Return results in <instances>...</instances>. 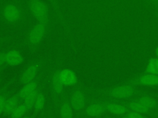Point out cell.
<instances>
[{
    "label": "cell",
    "mask_w": 158,
    "mask_h": 118,
    "mask_svg": "<svg viewBox=\"0 0 158 118\" xmlns=\"http://www.w3.org/2000/svg\"><path fill=\"white\" fill-rule=\"evenodd\" d=\"M28 8L37 22L48 25L49 23V8L46 3L42 0H28Z\"/></svg>",
    "instance_id": "cell-1"
},
{
    "label": "cell",
    "mask_w": 158,
    "mask_h": 118,
    "mask_svg": "<svg viewBox=\"0 0 158 118\" xmlns=\"http://www.w3.org/2000/svg\"><path fill=\"white\" fill-rule=\"evenodd\" d=\"M105 93L108 95L115 98H127L139 93L135 86L129 84L117 85L107 89Z\"/></svg>",
    "instance_id": "cell-2"
},
{
    "label": "cell",
    "mask_w": 158,
    "mask_h": 118,
    "mask_svg": "<svg viewBox=\"0 0 158 118\" xmlns=\"http://www.w3.org/2000/svg\"><path fill=\"white\" fill-rule=\"evenodd\" d=\"M47 25L37 22L30 30L28 34V41L33 46L39 45L43 41L46 32Z\"/></svg>",
    "instance_id": "cell-3"
},
{
    "label": "cell",
    "mask_w": 158,
    "mask_h": 118,
    "mask_svg": "<svg viewBox=\"0 0 158 118\" xmlns=\"http://www.w3.org/2000/svg\"><path fill=\"white\" fill-rule=\"evenodd\" d=\"M126 83L136 86L144 87H155L158 86V75L143 73L136 77H135Z\"/></svg>",
    "instance_id": "cell-4"
},
{
    "label": "cell",
    "mask_w": 158,
    "mask_h": 118,
    "mask_svg": "<svg viewBox=\"0 0 158 118\" xmlns=\"http://www.w3.org/2000/svg\"><path fill=\"white\" fill-rule=\"evenodd\" d=\"M2 15L6 22L9 23H15L21 18L20 9L15 4L8 3L4 6L2 11Z\"/></svg>",
    "instance_id": "cell-5"
},
{
    "label": "cell",
    "mask_w": 158,
    "mask_h": 118,
    "mask_svg": "<svg viewBox=\"0 0 158 118\" xmlns=\"http://www.w3.org/2000/svg\"><path fill=\"white\" fill-rule=\"evenodd\" d=\"M40 69L39 63H33L28 66L22 73L19 81L22 84H26L35 81Z\"/></svg>",
    "instance_id": "cell-6"
},
{
    "label": "cell",
    "mask_w": 158,
    "mask_h": 118,
    "mask_svg": "<svg viewBox=\"0 0 158 118\" xmlns=\"http://www.w3.org/2000/svg\"><path fill=\"white\" fill-rule=\"evenodd\" d=\"M59 76L64 86H73L77 83V76L70 69H59Z\"/></svg>",
    "instance_id": "cell-7"
},
{
    "label": "cell",
    "mask_w": 158,
    "mask_h": 118,
    "mask_svg": "<svg viewBox=\"0 0 158 118\" xmlns=\"http://www.w3.org/2000/svg\"><path fill=\"white\" fill-rule=\"evenodd\" d=\"M23 55L17 50H10L6 52V63L10 66H19L23 62Z\"/></svg>",
    "instance_id": "cell-8"
},
{
    "label": "cell",
    "mask_w": 158,
    "mask_h": 118,
    "mask_svg": "<svg viewBox=\"0 0 158 118\" xmlns=\"http://www.w3.org/2000/svg\"><path fill=\"white\" fill-rule=\"evenodd\" d=\"M70 104L75 111L81 110L85 105V96L80 90L74 91L71 96Z\"/></svg>",
    "instance_id": "cell-9"
},
{
    "label": "cell",
    "mask_w": 158,
    "mask_h": 118,
    "mask_svg": "<svg viewBox=\"0 0 158 118\" xmlns=\"http://www.w3.org/2000/svg\"><path fill=\"white\" fill-rule=\"evenodd\" d=\"M51 83L54 93L57 95L61 94L64 90V85L60 78L59 69L53 73L51 78Z\"/></svg>",
    "instance_id": "cell-10"
},
{
    "label": "cell",
    "mask_w": 158,
    "mask_h": 118,
    "mask_svg": "<svg viewBox=\"0 0 158 118\" xmlns=\"http://www.w3.org/2000/svg\"><path fill=\"white\" fill-rule=\"evenodd\" d=\"M38 83L36 81L23 85V87L20 89L17 95L19 98L23 100L28 95L37 90Z\"/></svg>",
    "instance_id": "cell-11"
},
{
    "label": "cell",
    "mask_w": 158,
    "mask_h": 118,
    "mask_svg": "<svg viewBox=\"0 0 158 118\" xmlns=\"http://www.w3.org/2000/svg\"><path fill=\"white\" fill-rule=\"evenodd\" d=\"M104 106L107 111L115 115L125 114L128 111L127 107L125 106L115 103H106L104 104Z\"/></svg>",
    "instance_id": "cell-12"
},
{
    "label": "cell",
    "mask_w": 158,
    "mask_h": 118,
    "mask_svg": "<svg viewBox=\"0 0 158 118\" xmlns=\"http://www.w3.org/2000/svg\"><path fill=\"white\" fill-rule=\"evenodd\" d=\"M105 110L104 104L101 103H93L86 108L85 112L89 116L96 117L101 115Z\"/></svg>",
    "instance_id": "cell-13"
},
{
    "label": "cell",
    "mask_w": 158,
    "mask_h": 118,
    "mask_svg": "<svg viewBox=\"0 0 158 118\" xmlns=\"http://www.w3.org/2000/svg\"><path fill=\"white\" fill-rule=\"evenodd\" d=\"M19 96L18 95H13L10 98H7L4 108L3 113L5 115H9L14 110V109L18 106L19 102Z\"/></svg>",
    "instance_id": "cell-14"
},
{
    "label": "cell",
    "mask_w": 158,
    "mask_h": 118,
    "mask_svg": "<svg viewBox=\"0 0 158 118\" xmlns=\"http://www.w3.org/2000/svg\"><path fill=\"white\" fill-rule=\"evenodd\" d=\"M143 73L158 75V57H151L149 59Z\"/></svg>",
    "instance_id": "cell-15"
},
{
    "label": "cell",
    "mask_w": 158,
    "mask_h": 118,
    "mask_svg": "<svg viewBox=\"0 0 158 118\" xmlns=\"http://www.w3.org/2000/svg\"><path fill=\"white\" fill-rule=\"evenodd\" d=\"M128 107L132 110V111L140 113L146 114L149 111V109L146 108L143 104H142L138 100L133 101L128 104Z\"/></svg>",
    "instance_id": "cell-16"
},
{
    "label": "cell",
    "mask_w": 158,
    "mask_h": 118,
    "mask_svg": "<svg viewBox=\"0 0 158 118\" xmlns=\"http://www.w3.org/2000/svg\"><path fill=\"white\" fill-rule=\"evenodd\" d=\"M138 100L149 109L156 108L158 104L157 100L149 95H143Z\"/></svg>",
    "instance_id": "cell-17"
},
{
    "label": "cell",
    "mask_w": 158,
    "mask_h": 118,
    "mask_svg": "<svg viewBox=\"0 0 158 118\" xmlns=\"http://www.w3.org/2000/svg\"><path fill=\"white\" fill-rule=\"evenodd\" d=\"M71 104L68 102H64L60 106V118H73V112Z\"/></svg>",
    "instance_id": "cell-18"
},
{
    "label": "cell",
    "mask_w": 158,
    "mask_h": 118,
    "mask_svg": "<svg viewBox=\"0 0 158 118\" xmlns=\"http://www.w3.org/2000/svg\"><path fill=\"white\" fill-rule=\"evenodd\" d=\"M38 93L39 92H38V90H36L34 91L33 92H32L31 93H30V95H28L27 96H26L23 99V100H24L23 103L26 106L28 111L33 108V106L35 103V101H36V99Z\"/></svg>",
    "instance_id": "cell-19"
},
{
    "label": "cell",
    "mask_w": 158,
    "mask_h": 118,
    "mask_svg": "<svg viewBox=\"0 0 158 118\" xmlns=\"http://www.w3.org/2000/svg\"><path fill=\"white\" fill-rule=\"evenodd\" d=\"M27 111L28 109L24 103L19 104L10 114V118H22Z\"/></svg>",
    "instance_id": "cell-20"
},
{
    "label": "cell",
    "mask_w": 158,
    "mask_h": 118,
    "mask_svg": "<svg viewBox=\"0 0 158 118\" xmlns=\"http://www.w3.org/2000/svg\"><path fill=\"white\" fill-rule=\"evenodd\" d=\"M45 104V97L43 93H38V96L36 97L35 103L33 106V109L35 112H38L41 111Z\"/></svg>",
    "instance_id": "cell-21"
},
{
    "label": "cell",
    "mask_w": 158,
    "mask_h": 118,
    "mask_svg": "<svg viewBox=\"0 0 158 118\" xmlns=\"http://www.w3.org/2000/svg\"><path fill=\"white\" fill-rule=\"evenodd\" d=\"M154 10L155 15H158V0H146Z\"/></svg>",
    "instance_id": "cell-22"
},
{
    "label": "cell",
    "mask_w": 158,
    "mask_h": 118,
    "mask_svg": "<svg viewBox=\"0 0 158 118\" xmlns=\"http://www.w3.org/2000/svg\"><path fill=\"white\" fill-rule=\"evenodd\" d=\"M122 118H145L141 114L131 111L127 114Z\"/></svg>",
    "instance_id": "cell-23"
},
{
    "label": "cell",
    "mask_w": 158,
    "mask_h": 118,
    "mask_svg": "<svg viewBox=\"0 0 158 118\" xmlns=\"http://www.w3.org/2000/svg\"><path fill=\"white\" fill-rule=\"evenodd\" d=\"M7 99L4 94H0V115L3 112L4 105Z\"/></svg>",
    "instance_id": "cell-24"
},
{
    "label": "cell",
    "mask_w": 158,
    "mask_h": 118,
    "mask_svg": "<svg viewBox=\"0 0 158 118\" xmlns=\"http://www.w3.org/2000/svg\"><path fill=\"white\" fill-rule=\"evenodd\" d=\"M6 63V52H0V67Z\"/></svg>",
    "instance_id": "cell-25"
},
{
    "label": "cell",
    "mask_w": 158,
    "mask_h": 118,
    "mask_svg": "<svg viewBox=\"0 0 158 118\" xmlns=\"http://www.w3.org/2000/svg\"><path fill=\"white\" fill-rule=\"evenodd\" d=\"M155 54H156V57H158V46L157 47V48L155 50Z\"/></svg>",
    "instance_id": "cell-26"
},
{
    "label": "cell",
    "mask_w": 158,
    "mask_h": 118,
    "mask_svg": "<svg viewBox=\"0 0 158 118\" xmlns=\"http://www.w3.org/2000/svg\"><path fill=\"white\" fill-rule=\"evenodd\" d=\"M23 118H31V117H28V116H27V117H23Z\"/></svg>",
    "instance_id": "cell-27"
},
{
    "label": "cell",
    "mask_w": 158,
    "mask_h": 118,
    "mask_svg": "<svg viewBox=\"0 0 158 118\" xmlns=\"http://www.w3.org/2000/svg\"><path fill=\"white\" fill-rule=\"evenodd\" d=\"M51 1H53V3H54V4H56V3H55V0H51Z\"/></svg>",
    "instance_id": "cell-28"
},
{
    "label": "cell",
    "mask_w": 158,
    "mask_h": 118,
    "mask_svg": "<svg viewBox=\"0 0 158 118\" xmlns=\"http://www.w3.org/2000/svg\"><path fill=\"white\" fill-rule=\"evenodd\" d=\"M156 114H157V116H158V111H157V113H156Z\"/></svg>",
    "instance_id": "cell-29"
},
{
    "label": "cell",
    "mask_w": 158,
    "mask_h": 118,
    "mask_svg": "<svg viewBox=\"0 0 158 118\" xmlns=\"http://www.w3.org/2000/svg\"><path fill=\"white\" fill-rule=\"evenodd\" d=\"M0 49H1V44H0Z\"/></svg>",
    "instance_id": "cell-30"
},
{
    "label": "cell",
    "mask_w": 158,
    "mask_h": 118,
    "mask_svg": "<svg viewBox=\"0 0 158 118\" xmlns=\"http://www.w3.org/2000/svg\"><path fill=\"white\" fill-rule=\"evenodd\" d=\"M156 17H157V18H158V15H157V16H156Z\"/></svg>",
    "instance_id": "cell-31"
},
{
    "label": "cell",
    "mask_w": 158,
    "mask_h": 118,
    "mask_svg": "<svg viewBox=\"0 0 158 118\" xmlns=\"http://www.w3.org/2000/svg\"><path fill=\"white\" fill-rule=\"evenodd\" d=\"M1 41V39H0V41Z\"/></svg>",
    "instance_id": "cell-32"
}]
</instances>
